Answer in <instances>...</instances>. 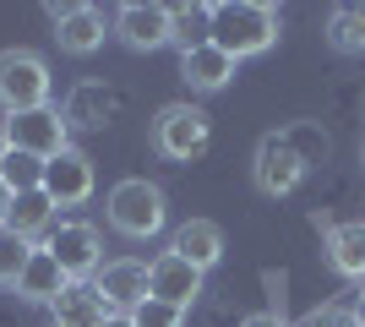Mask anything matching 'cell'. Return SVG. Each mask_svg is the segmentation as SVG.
Here are the masks:
<instances>
[{"label":"cell","instance_id":"obj_1","mask_svg":"<svg viewBox=\"0 0 365 327\" xmlns=\"http://www.w3.org/2000/svg\"><path fill=\"white\" fill-rule=\"evenodd\" d=\"M104 218L120 240H153V234H164V224H169V197L148 175H125V180L109 186Z\"/></svg>","mask_w":365,"mask_h":327},{"label":"cell","instance_id":"obj_2","mask_svg":"<svg viewBox=\"0 0 365 327\" xmlns=\"http://www.w3.org/2000/svg\"><path fill=\"white\" fill-rule=\"evenodd\" d=\"M278 11L262 6V0H218L213 6V44L224 49L229 61H251V55H267L278 44Z\"/></svg>","mask_w":365,"mask_h":327},{"label":"cell","instance_id":"obj_3","mask_svg":"<svg viewBox=\"0 0 365 327\" xmlns=\"http://www.w3.org/2000/svg\"><path fill=\"white\" fill-rule=\"evenodd\" d=\"M148 142H153V153H164L169 164H191L213 142V115L202 104H164L148 125Z\"/></svg>","mask_w":365,"mask_h":327},{"label":"cell","instance_id":"obj_4","mask_svg":"<svg viewBox=\"0 0 365 327\" xmlns=\"http://www.w3.org/2000/svg\"><path fill=\"white\" fill-rule=\"evenodd\" d=\"M55 98V77L38 49H0V115L44 109Z\"/></svg>","mask_w":365,"mask_h":327},{"label":"cell","instance_id":"obj_5","mask_svg":"<svg viewBox=\"0 0 365 327\" xmlns=\"http://www.w3.org/2000/svg\"><path fill=\"white\" fill-rule=\"evenodd\" d=\"M0 142L11 147V153H33V158H61L66 147H71V125H66V115L55 104L44 109H22V115H6L0 120Z\"/></svg>","mask_w":365,"mask_h":327},{"label":"cell","instance_id":"obj_6","mask_svg":"<svg viewBox=\"0 0 365 327\" xmlns=\"http://www.w3.org/2000/svg\"><path fill=\"white\" fill-rule=\"evenodd\" d=\"M44 251L61 262V273L71 284H93V273L104 267V234H98V224H88V218L55 224V234L44 240Z\"/></svg>","mask_w":365,"mask_h":327},{"label":"cell","instance_id":"obj_7","mask_svg":"<svg viewBox=\"0 0 365 327\" xmlns=\"http://www.w3.org/2000/svg\"><path fill=\"white\" fill-rule=\"evenodd\" d=\"M305 164L300 153H294L289 142H284V131H267V137L257 142V158H251V180H257V191L262 197H294L300 191V180H305Z\"/></svg>","mask_w":365,"mask_h":327},{"label":"cell","instance_id":"obj_8","mask_svg":"<svg viewBox=\"0 0 365 327\" xmlns=\"http://www.w3.org/2000/svg\"><path fill=\"white\" fill-rule=\"evenodd\" d=\"M49 22H55V44L66 49V55H76V61H88V55H98L104 49V11L98 6H71V0H61V6H44Z\"/></svg>","mask_w":365,"mask_h":327},{"label":"cell","instance_id":"obj_9","mask_svg":"<svg viewBox=\"0 0 365 327\" xmlns=\"http://www.w3.org/2000/svg\"><path fill=\"white\" fill-rule=\"evenodd\" d=\"M202 279H207V273H197L180 251H158L148 262V300L175 306V311H191V300L202 295Z\"/></svg>","mask_w":365,"mask_h":327},{"label":"cell","instance_id":"obj_10","mask_svg":"<svg viewBox=\"0 0 365 327\" xmlns=\"http://www.w3.org/2000/svg\"><path fill=\"white\" fill-rule=\"evenodd\" d=\"M109 33H115L125 49H137V55H153V49L175 44V22H169V6H142V0H131V6H120V11H115Z\"/></svg>","mask_w":365,"mask_h":327},{"label":"cell","instance_id":"obj_11","mask_svg":"<svg viewBox=\"0 0 365 327\" xmlns=\"http://www.w3.org/2000/svg\"><path fill=\"white\" fill-rule=\"evenodd\" d=\"M98 186V170H93V158L82 147H66L61 158H49L44 164V191L55 207H82Z\"/></svg>","mask_w":365,"mask_h":327},{"label":"cell","instance_id":"obj_12","mask_svg":"<svg viewBox=\"0 0 365 327\" xmlns=\"http://www.w3.org/2000/svg\"><path fill=\"white\" fill-rule=\"evenodd\" d=\"M93 289H98V300H104L109 311L131 316L148 300V262H137V256H115V262H104L98 273H93Z\"/></svg>","mask_w":365,"mask_h":327},{"label":"cell","instance_id":"obj_13","mask_svg":"<svg viewBox=\"0 0 365 327\" xmlns=\"http://www.w3.org/2000/svg\"><path fill=\"white\" fill-rule=\"evenodd\" d=\"M235 66H240V61H229L224 49L207 38V44H197V49H185V55H180V82L191 88V93H218V88L235 82Z\"/></svg>","mask_w":365,"mask_h":327},{"label":"cell","instance_id":"obj_14","mask_svg":"<svg viewBox=\"0 0 365 327\" xmlns=\"http://www.w3.org/2000/svg\"><path fill=\"white\" fill-rule=\"evenodd\" d=\"M109 316H115V311L98 300L93 284H66L61 295L49 300V322H55V327H104Z\"/></svg>","mask_w":365,"mask_h":327},{"label":"cell","instance_id":"obj_15","mask_svg":"<svg viewBox=\"0 0 365 327\" xmlns=\"http://www.w3.org/2000/svg\"><path fill=\"white\" fill-rule=\"evenodd\" d=\"M322 251H327V267H333L338 279L365 284V218H354V224H333L327 240H322Z\"/></svg>","mask_w":365,"mask_h":327},{"label":"cell","instance_id":"obj_16","mask_svg":"<svg viewBox=\"0 0 365 327\" xmlns=\"http://www.w3.org/2000/svg\"><path fill=\"white\" fill-rule=\"evenodd\" d=\"M55 224H61V207L49 202V191H22V197H11V218H6V229L22 234V240H33V246H44L49 234H55Z\"/></svg>","mask_w":365,"mask_h":327},{"label":"cell","instance_id":"obj_17","mask_svg":"<svg viewBox=\"0 0 365 327\" xmlns=\"http://www.w3.org/2000/svg\"><path fill=\"white\" fill-rule=\"evenodd\" d=\"M169 251H180L197 273H207V267L224 262V229H218L213 218H185L180 229H175V246Z\"/></svg>","mask_w":365,"mask_h":327},{"label":"cell","instance_id":"obj_18","mask_svg":"<svg viewBox=\"0 0 365 327\" xmlns=\"http://www.w3.org/2000/svg\"><path fill=\"white\" fill-rule=\"evenodd\" d=\"M109 109H115V93H109L104 82H76L71 93H66L61 115L71 131H98V125L109 120Z\"/></svg>","mask_w":365,"mask_h":327},{"label":"cell","instance_id":"obj_19","mask_svg":"<svg viewBox=\"0 0 365 327\" xmlns=\"http://www.w3.org/2000/svg\"><path fill=\"white\" fill-rule=\"evenodd\" d=\"M66 284H71V279L61 273V262H55V256H49V251L38 246V251H33V262H28V273L16 279V289H11V295H16V300H28V306H49V300L61 295Z\"/></svg>","mask_w":365,"mask_h":327},{"label":"cell","instance_id":"obj_20","mask_svg":"<svg viewBox=\"0 0 365 327\" xmlns=\"http://www.w3.org/2000/svg\"><path fill=\"white\" fill-rule=\"evenodd\" d=\"M327 44L338 55H365V6H333L327 11Z\"/></svg>","mask_w":365,"mask_h":327},{"label":"cell","instance_id":"obj_21","mask_svg":"<svg viewBox=\"0 0 365 327\" xmlns=\"http://www.w3.org/2000/svg\"><path fill=\"white\" fill-rule=\"evenodd\" d=\"M169 22H175V44H180V55L213 38V6H169Z\"/></svg>","mask_w":365,"mask_h":327},{"label":"cell","instance_id":"obj_22","mask_svg":"<svg viewBox=\"0 0 365 327\" xmlns=\"http://www.w3.org/2000/svg\"><path fill=\"white\" fill-rule=\"evenodd\" d=\"M0 180H6L11 197H22V191H44V158L11 153V147H6V158H0Z\"/></svg>","mask_w":365,"mask_h":327},{"label":"cell","instance_id":"obj_23","mask_svg":"<svg viewBox=\"0 0 365 327\" xmlns=\"http://www.w3.org/2000/svg\"><path fill=\"white\" fill-rule=\"evenodd\" d=\"M33 240H22V234H11V229H0V289H16V279L28 273V262H33Z\"/></svg>","mask_w":365,"mask_h":327},{"label":"cell","instance_id":"obj_24","mask_svg":"<svg viewBox=\"0 0 365 327\" xmlns=\"http://www.w3.org/2000/svg\"><path fill=\"white\" fill-rule=\"evenodd\" d=\"M284 142H289V147L305 158V164H322V158H327V147H333V142L322 137L317 125H305V120H300V125H289V131H284Z\"/></svg>","mask_w":365,"mask_h":327},{"label":"cell","instance_id":"obj_25","mask_svg":"<svg viewBox=\"0 0 365 327\" xmlns=\"http://www.w3.org/2000/svg\"><path fill=\"white\" fill-rule=\"evenodd\" d=\"M131 327H185V311L158 306V300H142L137 311H131Z\"/></svg>","mask_w":365,"mask_h":327},{"label":"cell","instance_id":"obj_26","mask_svg":"<svg viewBox=\"0 0 365 327\" xmlns=\"http://www.w3.org/2000/svg\"><path fill=\"white\" fill-rule=\"evenodd\" d=\"M300 327H360V322H354L349 306H317V311L300 316Z\"/></svg>","mask_w":365,"mask_h":327},{"label":"cell","instance_id":"obj_27","mask_svg":"<svg viewBox=\"0 0 365 327\" xmlns=\"http://www.w3.org/2000/svg\"><path fill=\"white\" fill-rule=\"evenodd\" d=\"M240 327H289V316H284V284H278V295H273V306L267 311H251Z\"/></svg>","mask_w":365,"mask_h":327},{"label":"cell","instance_id":"obj_28","mask_svg":"<svg viewBox=\"0 0 365 327\" xmlns=\"http://www.w3.org/2000/svg\"><path fill=\"white\" fill-rule=\"evenodd\" d=\"M6 218H11V191H6V180H0V229H6Z\"/></svg>","mask_w":365,"mask_h":327},{"label":"cell","instance_id":"obj_29","mask_svg":"<svg viewBox=\"0 0 365 327\" xmlns=\"http://www.w3.org/2000/svg\"><path fill=\"white\" fill-rule=\"evenodd\" d=\"M349 311H354V322L365 327V284H360V295H354V306H349Z\"/></svg>","mask_w":365,"mask_h":327},{"label":"cell","instance_id":"obj_30","mask_svg":"<svg viewBox=\"0 0 365 327\" xmlns=\"http://www.w3.org/2000/svg\"><path fill=\"white\" fill-rule=\"evenodd\" d=\"M104 327H131V316H120V311H115V316H109Z\"/></svg>","mask_w":365,"mask_h":327},{"label":"cell","instance_id":"obj_31","mask_svg":"<svg viewBox=\"0 0 365 327\" xmlns=\"http://www.w3.org/2000/svg\"><path fill=\"white\" fill-rule=\"evenodd\" d=\"M360 164H365V142H360Z\"/></svg>","mask_w":365,"mask_h":327}]
</instances>
